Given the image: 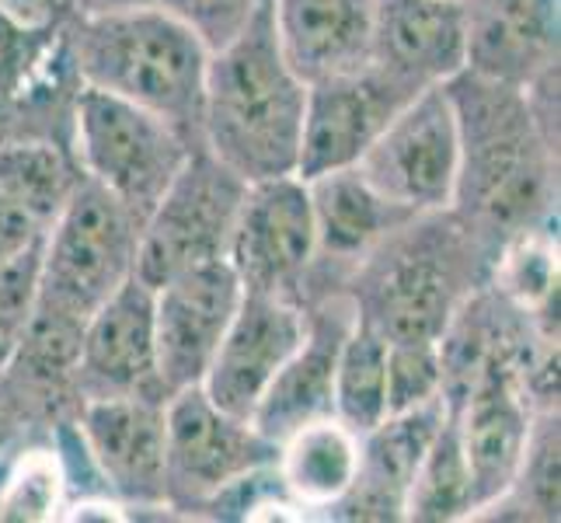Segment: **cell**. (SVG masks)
<instances>
[{"label":"cell","mask_w":561,"mask_h":523,"mask_svg":"<svg viewBox=\"0 0 561 523\" xmlns=\"http://www.w3.org/2000/svg\"><path fill=\"white\" fill-rule=\"evenodd\" d=\"M460 126L454 213L485 245L534 227L551 192V150L530 109V88L460 70L447 81Z\"/></svg>","instance_id":"6da1fadb"},{"label":"cell","mask_w":561,"mask_h":523,"mask_svg":"<svg viewBox=\"0 0 561 523\" xmlns=\"http://www.w3.org/2000/svg\"><path fill=\"white\" fill-rule=\"evenodd\" d=\"M307 84L286 64L268 4L248 29L209 53L203 147L244 182L297 174Z\"/></svg>","instance_id":"7a4b0ae2"},{"label":"cell","mask_w":561,"mask_h":523,"mask_svg":"<svg viewBox=\"0 0 561 523\" xmlns=\"http://www.w3.org/2000/svg\"><path fill=\"white\" fill-rule=\"evenodd\" d=\"M77 84L140 105L203 144V88L209 53L161 8L77 14L67 25Z\"/></svg>","instance_id":"3957f363"},{"label":"cell","mask_w":561,"mask_h":523,"mask_svg":"<svg viewBox=\"0 0 561 523\" xmlns=\"http://www.w3.org/2000/svg\"><path fill=\"white\" fill-rule=\"evenodd\" d=\"M481 241L454 209L398 224L350 280L356 315L387 342H439L471 297Z\"/></svg>","instance_id":"277c9868"},{"label":"cell","mask_w":561,"mask_h":523,"mask_svg":"<svg viewBox=\"0 0 561 523\" xmlns=\"http://www.w3.org/2000/svg\"><path fill=\"white\" fill-rule=\"evenodd\" d=\"M137 248L140 220L84 174L43 235L38 311L84 328V321L137 273Z\"/></svg>","instance_id":"5b68a950"},{"label":"cell","mask_w":561,"mask_h":523,"mask_svg":"<svg viewBox=\"0 0 561 523\" xmlns=\"http://www.w3.org/2000/svg\"><path fill=\"white\" fill-rule=\"evenodd\" d=\"M70 147L88 179L108 189L144 227L188 154L203 144H192L161 115L81 84L70 112Z\"/></svg>","instance_id":"8992f818"},{"label":"cell","mask_w":561,"mask_h":523,"mask_svg":"<svg viewBox=\"0 0 561 523\" xmlns=\"http://www.w3.org/2000/svg\"><path fill=\"white\" fill-rule=\"evenodd\" d=\"M356 168L387 203L401 209H450L460 174V126L447 84L412 94L366 147Z\"/></svg>","instance_id":"52a82bcc"},{"label":"cell","mask_w":561,"mask_h":523,"mask_svg":"<svg viewBox=\"0 0 561 523\" xmlns=\"http://www.w3.org/2000/svg\"><path fill=\"white\" fill-rule=\"evenodd\" d=\"M248 182L196 147L140 227L137 276L158 286L203 262L224 259Z\"/></svg>","instance_id":"ba28073f"},{"label":"cell","mask_w":561,"mask_h":523,"mask_svg":"<svg viewBox=\"0 0 561 523\" xmlns=\"http://www.w3.org/2000/svg\"><path fill=\"white\" fill-rule=\"evenodd\" d=\"M279 443L248 419L227 416L203 387L175 391L164 405V502L175 510L209 507L244 475L276 464Z\"/></svg>","instance_id":"9c48e42d"},{"label":"cell","mask_w":561,"mask_h":523,"mask_svg":"<svg viewBox=\"0 0 561 523\" xmlns=\"http://www.w3.org/2000/svg\"><path fill=\"white\" fill-rule=\"evenodd\" d=\"M314 255V209L300 174L248 182L224 255L241 286L304 304V286L311 276Z\"/></svg>","instance_id":"30bf717a"},{"label":"cell","mask_w":561,"mask_h":523,"mask_svg":"<svg viewBox=\"0 0 561 523\" xmlns=\"http://www.w3.org/2000/svg\"><path fill=\"white\" fill-rule=\"evenodd\" d=\"M241 294L244 286L227 259L203 262L153 286V349L168 398L206 377Z\"/></svg>","instance_id":"8fae6325"},{"label":"cell","mask_w":561,"mask_h":523,"mask_svg":"<svg viewBox=\"0 0 561 523\" xmlns=\"http://www.w3.org/2000/svg\"><path fill=\"white\" fill-rule=\"evenodd\" d=\"M304 332L307 307L300 300L244 289L238 311L206 366V377L199 380L203 395L220 412L251 422L265 387L297 353Z\"/></svg>","instance_id":"7c38bea8"},{"label":"cell","mask_w":561,"mask_h":523,"mask_svg":"<svg viewBox=\"0 0 561 523\" xmlns=\"http://www.w3.org/2000/svg\"><path fill=\"white\" fill-rule=\"evenodd\" d=\"M412 94L419 91L374 64L307 84L297 174L307 182L324 171L353 168Z\"/></svg>","instance_id":"4fadbf2b"},{"label":"cell","mask_w":561,"mask_h":523,"mask_svg":"<svg viewBox=\"0 0 561 523\" xmlns=\"http://www.w3.org/2000/svg\"><path fill=\"white\" fill-rule=\"evenodd\" d=\"M77 405L94 398H164L153 349V286L133 273L81 328L73 366Z\"/></svg>","instance_id":"5bb4252c"},{"label":"cell","mask_w":561,"mask_h":523,"mask_svg":"<svg viewBox=\"0 0 561 523\" xmlns=\"http://www.w3.org/2000/svg\"><path fill=\"white\" fill-rule=\"evenodd\" d=\"M164 398H94L77 409V436L112 496L137 507L164 502Z\"/></svg>","instance_id":"9a60e30c"},{"label":"cell","mask_w":561,"mask_h":523,"mask_svg":"<svg viewBox=\"0 0 561 523\" xmlns=\"http://www.w3.org/2000/svg\"><path fill=\"white\" fill-rule=\"evenodd\" d=\"M307 332L297 353L283 363V371L265 387L251 425L273 443H283L300 425L332 416V384L339 349L356 321V300L350 289H324L304 300Z\"/></svg>","instance_id":"2e32d148"},{"label":"cell","mask_w":561,"mask_h":523,"mask_svg":"<svg viewBox=\"0 0 561 523\" xmlns=\"http://www.w3.org/2000/svg\"><path fill=\"white\" fill-rule=\"evenodd\" d=\"M370 64L415 91L447 84L468 67L460 0H374Z\"/></svg>","instance_id":"e0dca14e"},{"label":"cell","mask_w":561,"mask_h":523,"mask_svg":"<svg viewBox=\"0 0 561 523\" xmlns=\"http://www.w3.org/2000/svg\"><path fill=\"white\" fill-rule=\"evenodd\" d=\"M447 416V398L422 401L415 409L387 412L359 436V464L350 492L335 502L345 520H404L412 478Z\"/></svg>","instance_id":"ac0fdd59"},{"label":"cell","mask_w":561,"mask_h":523,"mask_svg":"<svg viewBox=\"0 0 561 523\" xmlns=\"http://www.w3.org/2000/svg\"><path fill=\"white\" fill-rule=\"evenodd\" d=\"M307 196L314 209V235H318V255L311 265V276L335 273L350 286L353 273L363 259L391 235L398 224H404L415 213L387 203L380 192L363 179L359 168H335L307 179ZM307 276V283H311ZM307 294V286H304Z\"/></svg>","instance_id":"d6986e66"},{"label":"cell","mask_w":561,"mask_h":523,"mask_svg":"<svg viewBox=\"0 0 561 523\" xmlns=\"http://www.w3.org/2000/svg\"><path fill=\"white\" fill-rule=\"evenodd\" d=\"M468 18V67L534 88L558 56V0H460Z\"/></svg>","instance_id":"ffe728a7"},{"label":"cell","mask_w":561,"mask_h":523,"mask_svg":"<svg viewBox=\"0 0 561 523\" xmlns=\"http://www.w3.org/2000/svg\"><path fill=\"white\" fill-rule=\"evenodd\" d=\"M276 43L304 84L370 64L374 0H268Z\"/></svg>","instance_id":"44dd1931"},{"label":"cell","mask_w":561,"mask_h":523,"mask_svg":"<svg viewBox=\"0 0 561 523\" xmlns=\"http://www.w3.org/2000/svg\"><path fill=\"white\" fill-rule=\"evenodd\" d=\"M359 464V436L350 433L335 416L300 425L279 443L276 471L286 496L297 507L332 510L350 492Z\"/></svg>","instance_id":"7402d4cb"},{"label":"cell","mask_w":561,"mask_h":523,"mask_svg":"<svg viewBox=\"0 0 561 523\" xmlns=\"http://www.w3.org/2000/svg\"><path fill=\"white\" fill-rule=\"evenodd\" d=\"M81 182L84 171L70 144L53 137L0 140V192L35 224L49 227Z\"/></svg>","instance_id":"603a6c76"},{"label":"cell","mask_w":561,"mask_h":523,"mask_svg":"<svg viewBox=\"0 0 561 523\" xmlns=\"http://www.w3.org/2000/svg\"><path fill=\"white\" fill-rule=\"evenodd\" d=\"M332 416L356 436L387 416V339L359 321V315L339 349Z\"/></svg>","instance_id":"cb8c5ba5"},{"label":"cell","mask_w":561,"mask_h":523,"mask_svg":"<svg viewBox=\"0 0 561 523\" xmlns=\"http://www.w3.org/2000/svg\"><path fill=\"white\" fill-rule=\"evenodd\" d=\"M463 516H471V471H468V457H463L457 412L447 405V416H443L430 451H425L412 478L409 502H404V520L450 523Z\"/></svg>","instance_id":"d4e9b609"},{"label":"cell","mask_w":561,"mask_h":523,"mask_svg":"<svg viewBox=\"0 0 561 523\" xmlns=\"http://www.w3.org/2000/svg\"><path fill=\"white\" fill-rule=\"evenodd\" d=\"M38 265H43V238L0 265V374L8 371V363L22 349L35 318Z\"/></svg>","instance_id":"484cf974"},{"label":"cell","mask_w":561,"mask_h":523,"mask_svg":"<svg viewBox=\"0 0 561 523\" xmlns=\"http://www.w3.org/2000/svg\"><path fill=\"white\" fill-rule=\"evenodd\" d=\"M443 398V349L430 339L387 342V412Z\"/></svg>","instance_id":"4316f807"},{"label":"cell","mask_w":561,"mask_h":523,"mask_svg":"<svg viewBox=\"0 0 561 523\" xmlns=\"http://www.w3.org/2000/svg\"><path fill=\"white\" fill-rule=\"evenodd\" d=\"M510 496H519L524 516L537 510V516L558 520V416L551 409L530 430L524 464H519V475L513 481V489L506 492V499Z\"/></svg>","instance_id":"83f0119b"},{"label":"cell","mask_w":561,"mask_h":523,"mask_svg":"<svg viewBox=\"0 0 561 523\" xmlns=\"http://www.w3.org/2000/svg\"><path fill=\"white\" fill-rule=\"evenodd\" d=\"M60 486L64 478L56 471V454H18L8 468L4 492H0V520H49L60 499Z\"/></svg>","instance_id":"f1b7e54d"},{"label":"cell","mask_w":561,"mask_h":523,"mask_svg":"<svg viewBox=\"0 0 561 523\" xmlns=\"http://www.w3.org/2000/svg\"><path fill=\"white\" fill-rule=\"evenodd\" d=\"M262 4L268 0H153V8H161L182 29H188L206 46V53L234 43Z\"/></svg>","instance_id":"f546056e"},{"label":"cell","mask_w":561,"mask_h":523,"mask_svg":"<svg viewBox=\"0 0 561 523\" xmlns=\"http://www.w3.org/2000/svg\"><path fill=\"white\" fill-rule=\"evenodd\" d=\"M77 18V0H0V25L25 38L60 35Z\"/></svg>","instance_id":"4dcf8cb0"},{"label":"cell","mask_w":561,"mask_h":523,"mask_svg":"<svg viewBox=\"0 0 561 523\" xmlns=\"http://www.w3.org/2000/svg\"><path fill=\"white\" fill-rule=\"evenodd\" d=\"M43 235H46V227L35 224L22 206L11 203L4 192H0V265L14 255H22V251L32 248Z\"/></svg>","instance_id":"1f68e13d"},{"label":"cell","mask_w":561,"mask_h":523,"mask_svg":"<svg viewBox=\"0 0 561 523\" xmlns=\"http://www.w3.org/2000/svg\"><path fill=\"white\" fill-rule=\"evenodd\" d=\"M147 4H153V0H77V14H112V11H133Z\"/></svg>","instance_id":"d6a6232c"}]
</instances>
